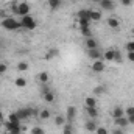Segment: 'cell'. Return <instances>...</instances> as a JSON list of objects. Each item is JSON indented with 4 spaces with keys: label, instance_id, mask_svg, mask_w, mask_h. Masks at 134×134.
Wrapping results in <instances>:
<instances>
[{
    "label": "cell",
    "instance_id": "obj_2",
    "mask_svg": "<svg viewBox=\"0 0 134 134\" xmlns=\"http://www.w3.org/2000/svg\"><path fill=\"white\" fill-rule=\"evenodd\" d=\"M20 25H22V28H25V30H34V28H36V20L28 14V16H24V17H22Z\"/></svg>",
    "mask_w": 134,
    "mask_h": 134
},
{
    "label": "cell",
    "instance_id": "obj_25",
    "mask_svg": "<svg viewBox=\"0 0 134 134\" xmlns=\"http://www.w3.org/2000/svg\"><path fill=\"white\" fill-rule=\"evenodd\" d=\"M95 95H101V94H104L106 92V86H103V84H100V86H97V87H94V91H92Z\"/></svg>",
    "mask_w": 134,
    "mask_h": 134
},
{
    "label": "cell",
    "instance_id": "obj_42",
    "mask_svg": "<svg viewBox=\"0 0 134 134\" xmlns=\"http://www.w3.org/2000/svg\"><path fill=\"white\" fill-rule=\"evenodd\" d=\"M11 9H13V13H14V14H17V3H14V5L11 6Z\"/></svg>",
    "mask_w": 134,
    "mask_h": 134
},
{
    "label": "cell",
    "instance_id": "obj_21",
    "mask_svg": "<svg viewBox=\"0 0 134 134\" xmlns=\"http://www.w3.org/2000/svg\"><path fill=\"white\" fill-rule=\"evenodd\" d=\"M86 112H87V115H89L91 119H95V117L98 115V111H97V108H86Z\"/></svg>",
    "mask_w": 134,
    "mask_h": 134
},
{
    "label": "cell",
    "instance_id": "obj_22",
    "mask_svg": "<svg viewBox=\"0 0 134 134\" xmlns=\"http://www.w3.org/2000/svg\"><path fill=\"white\" fill-rule=\"evenodd\" d=\"M66 117H64V115H56V117H55V123H56V125H58V126H64V125H66Z\"/></svg>",
    "mask_w": 134,
    "mask_h": 134
},
{
    "label": "cell",
    "instance_id": "obj_7",
    "mask_svg": "<svg viewBox=\"0 0 134 134\" xmlns=\"http://www.w3.org/2000/svg\"><path fill=\"white\" fill-rule=\"evenodd\" d=\"M75 117H76V109H75V106H69L67 108V123H72L73 120H75Z\"/></svg>",
    "mask_w": 134,
    "mask_h": 134
},
{
    "label": "cell",
    "instance_id": "obj_43",
    "mask_svg": "<svg viewBox=\"0 0 134 134\" xmlns=\"http://www.w3.org/2000/svg\"><path fill=\"white\" fill-rule=\"evenodd\" d=\"M128 119V123H133L134 125V115H131V117H126Z\"/></svg>",
    "mask_w": 134,
    "mask_h": 134
},
{
    "label": "cell",
    "instance_id": "obj_8",
    "mask_svg": "<svg viewBox=\"0 0 134 134\" xmlns=\"http://www.w3.org/2000/svg\"><path fill=\"white\" fill-rule=\"evenodd\" d=\"M42 97H44V100L47 101V103H53L55 101V92H52L48 89H44L42 91Z\"/></svg>",
    "mask_w": 134,
    "mask_h": 134
},
{
    "label": "cell",
    "instance_id": "obj_19",
    "mask_svg": "<svg viewBox=\"0 0 134 134\" xmlns=\"http://www.w3.org/2000/svg\"><path fill=\"white\" fill-rule=\"evenodd\" d=\"M84 104H86V108H95V106H97V100H95L94 97H86Z\"/></svg>",
    "mask_w": 134,
    "mask_h": 134
},
{
    "label": "cell",
    "instance_id": "obj_18",
    "mask_svg": "<svg viewBox=\"0 0 134 134\" xmlns=\"http://www.w3.org/2000/svg\"><path fill=\"white\" fill-rule=\"evenodd\" d=\"M80 33L83 34V36H86V39H87V37H92V30H91V27H80Z\"/></svg>",
    "mask_w": 134,
    "mask_h": 134
},
{
    "label": "cell",
    "instance_id": "obj_26",
    "mask_svg": "<svg viewBox=\"0 0 134 134\" xmlns=\"http://www.w3.org/2000/svg\"><path fill=\"white\" fill-rule=\"evenodd\" d=\"M58 48H52V50H48V53L45 55V59H52V58H55V56H58Z\"/></svg>",
    "mask_w": 134,
    "mask_h": 134
},
{
    "label": "cell",
    "instance_id": "obj_28",
    "mask_svg": "<svg viewBox=\"0 0 134 134\" xmlns=\"http://www.w3.org/2000/svg\"><path fill=\"white\" fill-rule=\"evenodd\" d=\"M8 117H9V119H8V122H13V123H20V119L17 117V114H16V112H11Z\"/></svg>",
    "mask_w": 134,
    "mask_h": 134
},
{
    "label": "cell",
    "instance_id": "obj_41",
    "mask_svg": "<svg viewBox=\"0 0 134 134\" xmlns=\"http://www.w3.org/2000/svg\"><path fill=\"white\" fill-rule=\"evenodd\" d=\"M112 134H123V130H122V128H115V130L112 131Z\"/></svg>",
    "mask_w": 134,
    "mask_h": 134
},
{
    "label": "cell",
    "instance_id": "obj_33",
    "mask_svg": "<svg viewBox=\"0 0 134 134\" xmlns=\"http://www.w3.org/2000/svg\"><path fill=\"white\" fill-rule=\"evenodd\" d=\"M31 134H45V131L41 126H34L33 130H31Z\"/></svg>",
    "mask_w": 134,
    "mask_h": 134
},
{
    "label": "cell",
    "instance_id": "obj_16",
    "mask_svg": "<svg viewBox=\"0 0 134 134\" xmlns=\"http://www.w3.org/2000/svg\"><path fill=\"white\" fill-rule=\"evenodd\" d=\"M100 6L103 9H112V8H114V2H112V0H101Z\"/></svg>",
    "mask_w": 134,
    "mask_h": 134
},
{
    "label": "cell",
    "instance_id": "obj_40",
    "mask_svg": "<svg viewBox=\"0 0 134 134\" xmlns=\"http://www.w3.org/2000/svg\"><path fill=\"white\" fill-rule=\"evenodd\" d=\"M114 61H117V63H120V61H122V56H120V53H119V52H115V59H114Z\"/></svg>",
    "mask_w": 134,
    "mask_h": 134
},
{
    "label": "cell",
    "instance_id": "obj_15",
    "mask_svg": "<svg viewBox=\"0 0 134 134\" xmlns=\"http://www.w3.org/2000/svg\"><path fill=\"white\" fill-rule=\"evenodd\" d=\"M84 128H86L89 133H92V131H97V128H98V126L95 125V122H94V120H87V122H86V125H84Z\"/></svg>",
    "mask_w": 134,
    "mask_h": 134
},
{
    "label": "cell",
    "instance_id": "obj_46",
    "mask_svg": "<svg viewBox=\"0 0 134 134\" xmlns=\"http://www.w3.org/2000/svg\"><path fill=\"white\" fill-rule=\"evenodd\" d=\"M0 56H2V50H0Z\"/></svg>",
    "mask_w": 134,
    "mask_h": 134
},
{
    "label": "cell",
    "instance_id": "obj_24",
    "mask_svg": "<svg viewBox=\"0 0 134 134\" xmlns=\"http://www.w3.org/2000/svg\"><path fill=\"white\" fill-rule=\"evenodd\" d=\"M61 0H48V6L52 8V9H58L59 6H61Z\"/></svg>",
    "mask_w": 134,
    "mask_h": 134
},
{
    "label": "cell",
    "instance_id": "obj_36",
    "mask_svg": "<svg viewBox=\"0 0 134 134\" xmlns=\"http://www.w3.org/2000/svg\"><path fill=\"white\" fill-rule=\"evenodd\" d=\"M6 69H8V67H6L5 63H0V75H3V73L6 72Z\"/></svg>",
    "mask_w": 134,
    "mask_h": 134
},
{
    "label": "cell",
    "instance_id": "obj_3",
    "mask_svg": "<svg viewBox=\"0 0 134 134\" xmlns=\"http://www.w3.org/2000/svg\"><path fill=\"white\" fill-rule=\"evenodd\" d=\"M30 11H31V6H30V3H27V2L17 3V16H20V17H24V16H28V14H30Z\"/></svg>",
    "mask_w": 134,
    "mask_h": 134
},
{
    "label": "cell",
    "instance_id": "obj_1",
    "mask_svg": "<svg viewBox=\"0 0 134 134\" xmlns=\"http://www.w3.org/2000/svg\"><path fill=\"white\" fill-rule=\"evenodd\" d=\"M2 27H3L5 30H9V31H14V30L22 28L20 22H17L14 17H5V19L2 20Z\"/></svg>",
    "mask_w": 134,
    "mask_h": 134
},
{
    "label": "cell",
    "instance_id": "obj_34",
    "mask_svg": "<svg viewBox=\"0 0 134 134\" xmlns=\"http://www.w3.org/2000/svg\"><path fill=\"white\" fill-rule=\"evenodd\" d=\"M89 22H91V20H83V19H78L80 27H89Z\"/></svg>",
    "mask_w": 134,
    "mask_h": 134
},
{
    "label": "cell",
    "instance_id": "obj_12",
    "mask_svg": "<svg viewBox=\"0 0 134 134\" xmlns=\"http://www.w3.org/2000/svg\"><path fill=\"white\" fill-rule=\"evenodd\" d=\"M89 58H91V59H95V61H97V59H101V58H103V53H100V52H98V48L89 50Z\"/></svg>",
    "mask_w": 134,
    "mask_h": 134
},
{
    "label": "cell",
    "instance_id": "obj_10",
    "mask_svg": "<svg viewBox=\"0 0 134 134\" xmlns=\"http://www.w3.org/2000/svg\"><path fill=\"white\" fill-rule=\"evenodd\" d=\"M76 16H78V19H83V20H91V9H80Z\"/></svg>",
    "mask_w": 134,
    "mask_h": 134
},
{
    "label": "cell",
    "instance_id": "obj_37",
    "mask_svg": "<svg viewBox=\"0 0 134 134\" xmlns=\"http://www.w3.org/2000/svg\"><path fill=\"white\" fill-rule=\"evenodd\" d=\"M131 3H133V0H122L123 6H131Z\"/></svg>",
    "mask_w": 134,
    "mask_h": 134
},
{
    "label": "cell",
    "instance_id": "obj_39",
    "mask_svg": "<svg viewBox=\"0 0 134 134\" xmlns=\"http://www.w3.org/2000/svg\"><path fill=\"white\" fill-rule=\"evenodd\" d=\"M97 134H108V131L104 128H97Z\"/></svg>",
    "mask_w": 134,
    "mask_h": 134
},
{
    "label": "cell",
    "instance_id": "obj_30",
    "mask_svg": "<svg viewBox=\"0 0 134 134\" xmlns=\"http://www.w3.org/2000/svg\"><path fill=\"white\" fill-rule=\"evenodd\" d=\"M28 67H30V64H28V63L22 61V63H19V64H17V70H20V72H25V70H28Z\"/></svg>",
    "mask_w": 134,
    "mask_h": 134
},
{
    "label": "cell",
    "instance_id": "obj_5",
    "mask_svg": "<svg viewBox=\"0 0 134 134\" xmlns=\"http://www.w3.org/2000/svg\"><path fill=\"white\" fill-rule=\"evenodd\" d=\"M5 130L6 133H20V123H13V122H6L5 123Z\"/></svg>",
    "mask_w": 134,
    "mask_h": 134
},
{
    "label": "cell",
    "instance_id": "obj_45",
    "mask_svg": "<svg viewBox=\"0 0 134 134\" xmlns=\"http://www.w3.org/2000/svg\"><path fill=\"white\" fill-rule=\"evenodd\" d=\"M6 134H20V133H6Z\"/></svg>",
    "mask_w": 134,
    "mask_h": 134
},
{
    "label": "cell",
    "instance_id": "obj_4",
    "mask_svg": "<svg viewBox=\"0 0 134 134\" xmlns=\"http://www.w3.org/2000/svg\"><path fill=\"white\" fill-rule=\"evenodd\" d=\"M16 114H17V117H19L20 120H24V119H30V117L34 114V109H31V108H24V109H19Z\"/></svg>",
    "mask_w": 134,
    "mask_h": 134
},
{
    "label": "cell",
    "instance_id": "obj_38",
    "mask_svg": "<svg viewBox=\"0 0 134 134\" xmlns=\"http://www.w3.org/2000/svg\"><path fill=\"white\" fill-rule=\"evenodd\" d=\"M128 59L131 63H134V52H128Z\"/></svg>",
    "mask_w": 134,
    "mask_h": 134
},
{
    "label": "cell",
    "instance_id": "obj_31",
    "mask_svg": "<svg viewBox=\"0 0 134 134\" xmlns=\"http://www.w3.org/2000/svg\"><path fill=\"white\" fill-rule=\"evenodd\" d=\"M37 78H39L41 83H47V81H48V73H47V72H41Z\"/></svg>",
    "mask_w": 134,
    "mask_h": 134
},
{
    "label": "cell",
    "instance_id": "obj_11",
    "mask_svg": "<svg viewBox=\"0 0 134 134\" xmlns=\"http://www.w3.org/2000/svg\"><path fill=\"white\" fill-rule=\"evenodd\" d=\"M108 25H109V28H112V30H119L120 22H119L117 17H109V19H108Z\"/></svg>",
    "mask_w": 134,
    "mask_h": 134
},
{
    "label": "cell",
    "instance_id": "obj_23",
    "mask_svg": "<svg viewBox=\"0 0 134 134\" xmlns=\"http://www.w3.org/2000/svg\"><path fill=\"white\" fill-rule=\"evenodd\" d=\"M14 84H16L17 87H25V86H27V80H25V78H22V76H19V78H16Z\"/></svg>",
    "mask_w": 134,
    "mask_h": 134
},
{
    "label": "cell",
    "instance_id": "obj_35",
    "mask_svg": "<svg viewBox=\"0 0 134 134\" xmlns=\"http://www.w3.org/2000/svg\"><path fill=\"white\" fill-rule=\"evenodd\" d=\"M126 50H128V52H134V41H131V42L126 44Z\"/></svg>",
    "mask_w": 134,
    "mask_h": 134
},
{
    "label": "cell",
    "instance_id": "obj_14",
    "mask_svg": "<svg viewBox=\"0 0 134 134\" xmlns=\"http://www.w3.org/2000/svg\"><path fill=\"white\" fill-rule=\"evenodd\" d=\"M103 58H104L106 61H114V59H115V50H106V52L103 53Z\"/></svg>",
    "mask_w": 134,
    "mask_h": 134
},
{
    "label": "cell",
    "instance_id": "obj_32",
    "mask_svg": "<svg viewBox=\"0 0 134 134\" xmlns=\"http://www.w3.org/2000/svg\"><path fill=\"white\" fill-rule=\"evenodd\" d=\"M125 115H126V117H131V115H134V106H128V108L125 109Z\"/></svg>",
    "mask_w": 134,
    "mask_h": 134
},
{
    "label": "cell",
    "instance_id": "obj_44",
    "mask_svg": "<svg viewBox=\"0 0 134 134\" xmlns=\"http://www.w3.org/2000/svg\"><path fill=\"white\" fill-rule=\"evenodd\" d=\"M2 119H3V112L0 111V120H2Z\"/></svg>",
    "mask_w": 134,
    "mask_h": 134
},
{
    "label": "cell",
    "instance_id": "obj_17",
    "mask_svg": "<svg viewBox=\"0 0 134 134\" xmlns=\"http://www.w3.org/2000/svg\"><path fill=\"white\" fill-rule=\"evenodd\" d=\"M112 115H114V119H117V117H123V115H125V109H123V108H120V106H115V108H114Z\"/></svg>",
    "mask_w": 134,
    "mask_h": 134
},
{
    "label": "cell",
    "instance_id": "obj_29",
    "mask_svg": "<svg viewBox=\"0 0 134 134\" xmlns=\"http://www.w3.org/2000/svg\"><path fill=\"white\" fill-rule=\"evenodd\" d=\"M63 134H73V126H72V123H66V125H64Z\"/></svg>",
    "mask_w": 134,
    "mask_h": 134
},
{
    "label": "cell",
    "instance_id": "obj_9",
    "mask_svg": "<svg viewBox=\"0 0 134 134\" xmlns=\"http://www.w3.org/2000/svg\"><path fill=\"white\" fill-rule=\"evenodd\" d=\"M114 122H115V126H117V128H125V126H128V119H126L125 115L114 119Z\"/></svg>",
    "mask_w": 134,
    "mask_h": 134
},
{
    "label": "cell",
    "instance_id": "obj_20",
    "mask_svg": "<svg viewBox=\"0 0 134 134\" xmlns=\"http://www.w3.org/2000/svg\"><path fill=\"white\" fill-rule=\"evenodd\" d=\"M100 19H101V13H100V11L91 9V20H94V22H98Z\"/></svg>",
    "mask_w": 134,
    "mask_h": 134
},
{
    "label": "cell",
    "instance_id": "obj_47",
    "mask_svg": "<svg viewBox=\"0 0 134 134\" xmlns=\"http://www.w3.org/2000/svg\"><path fill=\"white\" fill-rule=\"evenodd\" d=\"M70 2H75V0H70Z\"/></svg>",
    "mask_w": 134,
    "mask_h": 134
},
{
    "label": "cell",
    "instance_id": "obj_6",
    "mask_svg": "<svg viewBox=\"0 0 134 134\" xmlns=\"http://www.w3.org/2000/svg\"><path fill=\"white\" fill-rule=\"evenodd\" d=\"M92 72H95V73H101V72H104V61H103V59H97V61H94V63H92Z\"/></svg>",
    "mask_w": 134,
    "mask_h": 134
},
{
    "label": "cell",
    "instance_id": "obj_27",
    "mask_svg": "<svg viewBox=\"0 0 134 134\" xmlns=\"http://www.w3.org/2000/svg\"><path fill=\"white\" fill-rule=\"evenodd\" d=\"M39 119H42V120L50 119V111H48V109H42V111L39 112Z\"/></svg>",
    "mask_w": 134,
    "mask_h": 134
},
{
    "label": "cell",
    "instance_id": "obj_13",
    "mask_svg": "<svg viewBox=\"0 0 134 134\" xmlns=\"http://www.w3.org/2000/svg\"><path fill=\"white\" fill-rule=\"evenodd\" d=\"M86 47H87L89 50H94V48L98 47V44H97V41H95L94 37H87V39H86Z\"/></svg>",
    "mask_w": 134,
    "mask_h": 134
}]
</instances>
